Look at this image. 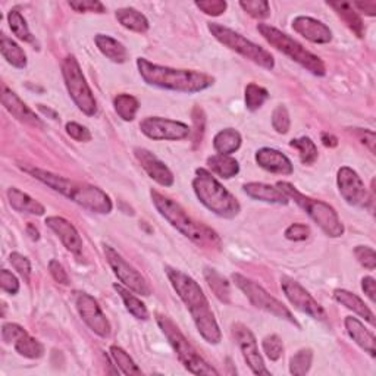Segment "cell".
Segmentation results:
<instances>
[{"label": "cell", "mask_w": 376, "mask_h": 376, "mask_svg": "<svg viewBox=\"0 0 376 376\" xmlns=\"http://www.w3.org/2000/svg\"><path fill=\"white\" fill-rule=\"evenodd\" d=\"M165 272L172 288L177 291L178 297L182 300L188 311H190L198 334L203 336L206 343L219 344L222 340V334L202 287L191 277H188L187 273L178 269L166 266Z\"/></svg>", "instance_id": "1"}, {"label": "cell", "mask_w": 376, "mask_h": 376, "mask_svg": "<svg viewBox=\"0 0 376 376\" xmlns=\"http://www.w3.org/2000/svg\"><path fill=\"white\" fill-rule=\"evenodd\" d=\"M22 171L87 210L100 213V215H108L114 209L110 197L103 190H100L99 187L72 181L69 178L60 177L58 173L35 166H22Z\"/></svg>", "instance_id": "2"}, {"label": "cell", "mask_w": 376, "mask_h": 376, "mask_svg": "<svg viewBox=\"0 0 376 376\" xmlns=\"http://www.w3.org/2000/svg\"><path fill=\"white\" fill-rule=\"evenodd\" d=\"M137 68H139L144 83L172 92L198 93L209 89L215 83V78L209 74L193 69H175L169 67H162L152 64V62L144 58L137 59Z\"/></svg>", "instance_id": "3"}, {"label": "cell", "mask_w": 376, "mask_h": 376, "mask_svg": "<svg viewBox=\"0 0 376 376\" xmlns=\"http://www.w3.org/2000/svg\"><path fill=\"white\" fill-rule=\"evenodd\" d=\"M150 197H152V202L160 215L164 216L175 230L187 237L188 240H191L194 244L202 248H221L222 240L218 232L209 228L207 225L194 221L177 202H173L172 198L160 194L156 190L150 191Z\"/></svg>", "instance_id": "4"}, {"label": "cell", "mask_w": 376, "mask_h": 376, "mask_svg": "<svg viewBox=\"0 0 376 376\" xmlns=\"http://www.w3.org/2000/svg\"><path fill=\"white\" fill-rule=\"evenodd\" d=\"M193 188L200 203L221 218L232 219L241 210L238 200L206 169L196 171Z\"/></svg>", "instance_id": "5"}, {"label": "cell", "mask_w": 376, "mask_h": 376, "mask_svg": "<svg viewBox=\"0 0 376 376\" xmlns=\"http://www.w3.org/2000/svg\"><path fill=\"white\" fill-rule=\"evenodd\" d=\"M277 187L288 198L294 200V202L307 213L310 219L315 222L318 227L328 237L338 238L344 234V231H345L344 225H343L341 219L338 218V213L335 212V209L331 205L322 202V200H316V198H311V197L302 194L290 182L280 181L277 184Z\"/></svg>", "instance_id": "6"}, {"label": "cell", "mask_w": 376, "mask_h": 376, "mask_svg": "<svg viewBox=\"0 0 376 376\" xmlns=\"http://www.w3.org/2000/svg\"><path fill=\"white\" fill-rule=\"evenodd\" d=\"M257 31L262 34L263 39H265L271 46H273L280 52L287 55L298 65L306 68L313 75H318V77H323L327 74V67H325L323 60L316 56L315 53L309 52V50L296 42L293 37L280 31L278 28L272 27L268 24H257Z\"/></svg>", "instance_id": "7"}, {"label": "cell", "mask_w": 376, "mask_h": 376, "mask_svg": "<svg viewBox=\"0 0 376 376\" xmlns=\"http://www.w3.org/2000/svg\"><path fill=\"white\" fill-rule=\"evenodd\" d=\"M159 328L165 334L166 340L169 341L173 352L177 353L178 360L182 363L184 368L194 375H219V372L212 368L209 363L197 353V350L188 343L184 334L168 316L157 315L156 316Z\"/></svg>", "instance_id": "8"}, {"label": "cell", "mask_w": 376, "mask_h": 376, "mask_svg": "<svg viewBox=\"0 0 376 376\" xmlns=\"http://www.w3.org/2000/svg\"><path fill=\"white\" fill-rule=\"evenodd\" d=\"M207 28L221 44L227 46L228 49L234 50V52L237 53H240L241 56H244L248 60H252L253 64L262 68L269 69V71L273 69L275 59L266 49H263L259 44L250 42L244 35L235 33L234 30L228 27H223V25L218 22H209Z\"/></svg>", "instance_id": "9"}, {"label": "cell", "mask_w": 376, "mask_h": 376, "mask_svg": "<svg viewBox=\"0 0 376 376\" xmlns=\"http://www.w3.org/2000/svg\"><path fill=\"white\" fill-rule=\"evenodd\" d=\"M62 75L67 85V90L77 108L87 117H94L97 112V102L94 94L87 84L78 60L74 56H67L62 64Z\"/></svg>", "instance_id": "10"}, {"label": "cell", "mask_w": 376, "mask_h": 376, "mask_svg": "<svg viewBox=\"0 0 376 376\" xmlns=\"http://www.w3.org/2000/svg\"><path fill=\"white\" fill-rule=\"evenodd\" d=\"M232 281L246 294V297L250 300V303H252L255 307L266 313H271V315H273L275 318L285 319L290 323L296 325L297 328H300V323L293 316L291 310L287 306H284L278 298L271 296L265 288L260 287L255 281L243 277V275L240 273H232Z\"/></svg>", "instance_id": "11"}, {"label": "cell", "mask_w": 376, "mask_h": 376, "mask_svg": "<svg viewBox=\"0 0 376 376\" xmlns=\"http://www.w3.org/2000/svg\"><path fill=\"white\" fill-rule=\"evenodd\" d=\"M103 252H105L109 266L112 268V271H114V273L117 275V278L121 281L122 285H125L128 290H131L133 293L139 296L148 297L150 294H152V287L148 285V282L146 281L143 275L133 265H130V263L125 260L114 247L105 244Z\"/></svg>", "instance_id": "12"}, {"label": "cell", "mask_w": 376, "mask_h": 376, "mask_svg": "<svg viewBox=\"0 0 376 376\" xmlns=\"http://www.w3.org/2000/svg\"><path fill=\"white\" fill-rule=\"evenodd\" d=\"M142 133L148 139L156 142H180L190 137L191 128L184 122L165 119L159 117H148L140 122Z\"/></svg>", "instance_id": "13"}, {"label": "cell", "mask_w": 376, "mask_h": 376, "mask_svg": "<svg viewBox=\"0 0 376 376\" xmlns=\"http://www.w3.org/2000/svg\"><path fill=\"white\" fill-rule=\"evenodd\" d=\"M281 288L285 297L288 298V302H290L297 310L306 313V315L316 321L327 319V313H325L323 307L311 297V294L306 290V288H303L297 281L288 277H282Z\"/></svg>", "instance_id": "14"}, {"label": "cell", "mask_w": 376, "mask_h": 376, "mask_svg": "<svg viewBox=\"0 0 376 376\" xmlns=\"http://www.w3.org/2000/svg\"><path fill=\"white\" fill-rule=\"evenodd\" d=\"M75 306H77L84 323L94 334L102 338H108L110 335V323L94 297L87 293H77L75 294Z\"/></svg>", "instance_id": "15"}, {"label": "cell", "mask_w": 376, "mask_h": 376, "mask_svg": "<svg viewBox=\"0 0 376 376\" xmlns=\"http://www.w3.org/2000/svg\"><path fill=\"white\" fill-rule=\"evenodd\" d=\"M336 184L340 194L348 205L365 207L370 202L368 188L354 169L348 166L340 168L336 173Z\"/></svg>", "instance_id": "16"}, {"label": "cell", "mask_w": 376, "mask_h": 376, "mask_svg": "<svg viewBox=\"0 0 376 376\" xmlns=\"http://www.w3.org/2000/svg\"><path fill=\"white\" fill-rule=\"evenodd\" d=\"M232 335L235 338V341L240 347L243 357L248 368L252 369L255 375H271V372L266 369L265 361H263L262 354L259 353V347L257 341L253 335V332L250 331L246 325L243 323H235L232 327Z\"/></svg>", "instance_id": "17"}, {"label": "cell", "mask_w": 376, "mask_h": 376, "mask_svg": "<svg viewBox=\"0 0 376 376\" xmlns=\"http://www.w3.org/2000/svg\"><path fill=\"white\" fill-rule=\"evenodd\" d=\"M134 155H135V159L139 160L142 168L153 181H156L162 187L173 185V181H175L173 173L164 164V162L159 160L152 152H150V150L137 147L134 148Z\"/></svg>", "instance_id": "18"}, {"label": "cell", "mask_w": 376, "mask_h": 376, "mask_svg": "<svg viewBox=\"0 0 376 376\" xmlns=\"http://www.w3.org/2000/svg\"><path fill=\"white\" fill-rule=\"evenodd\" d=\"M293 30L306 40L316 44H327L332 40V31L327 24L310 17H297L293 21Z\"/></svg>", "instance_id": "19"}, {"label": "cell", "mask_w": 376, "mask_h": 376, "mask_svg": "<svg viewBox=\"0 0 376 376\" xmlns=\"http://www.w3.org/2000/svg\"><path fill=\"white\" fill-rule=\"evenodd\" d=\"M46 225L59 237L62 244H64L71 253L74 255L81 253L83 240L77 228H75L69 221L62 216H49L46 218Z\"/></svg>", "instance_id": "20"}, {"label": "cell", "mask_w": 376, "mask_h": 376, "mask_svg": "<svg viewBox=\"0 0 376 376\" xmlns=\"http://www.w3.org/2000/svg\"><path fill=\"white\" fill-rule=\"evenodd\" d=\"M2 105L9 112L12 117H15L18 121L33 125L35 128H43L44 123L43 121L35 115V112L31 110L27 105H25L22 100L18 97L12 90H9L6 85L2 89Z\"/></svg>", "instance_id": "21"}, {"label": "cell", "mask_w": 376, "mask_h": 376, "mask_svg": "<svg viewBox=\"0 0 376 376\" xmlns=\"http://www.w3.org/2000/svg\"><path fill=\"white\" fill-rule=\"evenodd\" d=\"M256 162L260 168L272 173L291 175L294 172L291 160L284 153H281L280 150H275L271 147H263L257 150Z\"/></svg>", "instance_id": "22"}, {"label": "cell", "mask_w": 376, "mask_h": 376, "mask_svg": "<svg viewBox=\"0 0 376 376\" xmlns=\"http://www.w3.org/2000/svg\"><path fill=\"white\" fill-rule=\"evenodd\" d=\"M344 325L345 330L350 335V338L361 348L365 350L366 353H369L372 357L376 356V340L375 335L365 328V325H363L357 318L353 316H347L344 319Z\"/></svg>", "instance_id": "23"}, {"label": "cell", "mask_w": 376, "mask_h": 376, "mask_svg": "<svg viewBox=\"0 0 376 376\" xmlns=\"http://www.w3.org/2000/svg\"><path fill=\"white\" fill-rule=\"evenodd\" d=\"M244 193L255 200H260V202H266L272 205H288V197L280 190L278 187H272L268 184L262 182H248L244 185Z\"/></svg>", "instance_id": "24"}, {"label": "cell", "mask_w": 376, "mask_h": 376, "mask_svg": "<svg viewBox=\"0 0 376 376\" xmlns=\"http://www.w3.org/2000/svg\"><path fill=\"white\" fill-rule=\"evenodd\" d=\"M6 194H8V200L12 209L17 212L30 213V215H35V216H43L46 213V209L40 202H37V200H34L27 193L21 191L17 187L8 188Z\"/></svg>", "instance_id": "25"}, {"label": "cell", "mask_w": 376, "mask_h": 376, "mask_svg": "<svg viewBox=\"0 0 376 376\" xmlns=\"http://www.w3.org/2000/svg\"><path fill=\"white\" fill-rule=\"evenodd\" d=\"M94 43L103 56L110 59L115 64H123L128 59V50L121 42L106 34H97Z\"/></svg>", "instance_id": "26"}, {"label": "cell", "mask_w": 376, "mask_h": 376, "mask_svg": "<svg viewBox=\"0 0 376 376\" xmlns=\"http://www.w3.org/2000/svg\"><path fill=\"white\" fill-rule=\"evenodd\" d=\"M334 298L340 305L345 306L348 310H353L356 315L368 321L370 325H375L373 311L365 305V302H363L359 296L350 293L347 290H343V288H338V290L334 291Z\"/></svg>", "instance_id": "27"}, {"label": "cell", "mask_w": 376, "mask_h": 376, "mask_svg": "<svg viewBox=\"0 0 376 376\" xmlns=\"http://www.w3.org/2000/svg\"><path fill=\"white\" fill-rule=\"evenodd\" d=\"M328 6L335 10V14L343 19L347 27L352 30L357 37L365 34V24H363L359 12L348 2H328Z\"/></svg>", "instance_id": "28"}, {"label": "cell", "mask_w": 376, "mask_h": 376, "mask_svg": "<svg viewBox=\"0 0 376 376\" xmlns=\"http://www.w3.org/2000/svg\"><path fill=\"white\" fill-rule=\"evenodd\" d=\"M115 15L122 27L130 31L144 34L150 28L148 19L142 14L140 10H137L134 8H121L117 10Z\"/></svg>", "instance_id": "29"}, {"label": "cell", "mask_w": 376, "mask_h": 376, "mask_svg": "<svg viewBox=\"0 0 376 376\" xmlns=\"http://www.w3.org/2000/svg\"><path fill=\"white\" fill-rule=\"evenodd\" d=\"M241 134L234 128H225L219 131L213 139V147L218 155H232L241 147Z\"/></svg>", "instance_id": "30"}, {"label": "cell", "mask_w": 376, "mask_h": 376, "mask_svg": "<svg viewBox=\"0 0 376 376\" xmlns=\"http://www.w3.org/2000/svg\"><path fill=\"white\" fill-rule=\"evenodd\" d=\"M0 52H2V56L6 59L8 64L14 68L24 69L27 67V55H25L22 47L5 34L0 37Z\"/></svg>", "instance_id": "31"}, {"label": "cell", "mask_w": 376, "mask_h": 376, "mask_svg": "<svg viewBox=\"0 0 376 376\" xmlns=\"http://www.w3.org/2000/svg\"><path fill=\"white\" fill-rule=\"evenodd\" d=\"M205 278H206V282L212 290V293L215 294V297L219 300V302H222L225 305H230L231 303V288H230V282L227 281V278H223L218 271L210 269V268L205 269Z\"/></svg>", "instance_id": "32"}, {"label": "cell", "mask_w": 376, "mask_h": 376, "mask_svg": "<svg viewBox=\"0 0 376 376\" xmlns=\"http://www.w3.org/2000/svg\"><path fill=\"white\" fill-rule=\"evenodd\" d=\"M207 166L212 169V172H215L221 178H225V180H230L240 172V165H238V162L230 155L210 156L207 159Z\"/></svg>", "instance_id": "33"}, {"label": "cell", "mask_w": 376, "mask_h": 376, "mask_svg": "<svg viewBox=\"0 0 376 376\" xmlns=\"http://www.w3.org/2000/svg\"><path fill=\"white\" fill-rule=\"evenodd\" d=\"M114 290L119 294L125 307H127V310L135 319H140V321L148 319V310H147L146 305L142 302L139 297L131 294V290H128V288H123L119 284H114Z\"/></svg>", "instance_id": "34"}, {"label": "cell", "mask_w": 376, "mask_h": 376, "mask_svg": "<svg viewBox=\"0 0 376 376\" xmlns=\"http://www.w3.org/2000/svg\"><path fill=\"white\" fill-rule=\"evenodd\" d=\"M14 347L19 356L27 359H40L44 354V345L40 341H37L35 338H33L27 331L19 338H17Z\"/></svg>", "instance_id": "35"}, {"label": "cell", "mask_w": 376, "mask_h": 376, "mask_svg": "<svg viewBox=\"0 0 376 376\" xmlns=\"http://www.w3.org/2000/svg\"><path fill=\"white\" fill-rule=\"evenodd\" d=\"M114 108L122 121L131 122L134 121L137 112L140 109V103L134 96L122 93L114 99Z\"/></svg>", "instance_id": "36"}, {"label": "cell", "mask_w": 376, "mask_h": 376, "mask_svg": "<svg viewBox=\"0 0 376 376\" xmlns=\"http://www.w3.org/2000/svg\"><path fill=\"white\" fill-rule=\"evenodd\" d=\"M8 22H9V27H10L12 33H14L21 42L31 43V44L35 43V39H34V35L31 34V31L28 28L27 21L24 19V17L21 15L19 10H17V9L9 10Z\"/></svg>", "instance_id": "37"}, {"label": "cell", "mask_w": 376, "mask_h": 376, "mask_svg": "<svg viewBox=\"0 0 376 376\" xmlns=\"http://www.w3.org/2000/svg\"><path fill=\"white\" fill-rule=\"evenodd\" d=\"M109 353L112 360L115 361V365L121 369L123 375H142V369L135 365V361L130 357V354L125 352L123 348L118 345H112L109 348Z\"/></svg>", "instance_id": "38"}, {"label": "cell", "mask_w": 376, "mask_h": 376, "mask_svg": "<svg viewBox=\"0 0 376 376\" xmlns=\"http://www.w3.org/2000/svg\"><path fill=\"white\" fill-rule=\"evenodd\" d=\"M290 146L298 152L300 160L305 165H313L318 160V147L309 137H302V139H296L290 142Z\"/></svg>", "instance_id": "39"}, {"label": "cell", "mask_w": 376, "mask_h": 376, "mask_svg": "<svg viewBox=\"0 0 376 376\" xmlns=\"http://www.w3.org/2000/svg\"><path fill=\"white\" fill-rule=\"evenodd\" d=\"M313 361V352L310 348H303L297 352L290 360V373L294 376H303L306 375Z\"/></svg>", "instance_id": "40"}, {"label": "cell", "mask_w": 376, "mask_h": 376, "mask_svg": "<svg viewBox=\"0 0 376 376\" xmlns=\"http://www.w3.org/2000/svg\"><path fill=\"white\" fill-rule=\"evenodd\" d=\"M269 99V93L266 89L257 84H248L246 87V106L248 110H257L263 106V103Z\"/></svg>", "instance_id": "41"}, {"label": "cell", "mask_w": 376, "mask_h": 376, "mask_svg": "<svg viewBox=\"0 0 376 376\" xmlns=\"http://www.w3.org/2000/svg\"><path fill=\"white\" fill-rule=\"evenodd\" d=\"M240 6L250 17L256 19H266L271 17V6L266 0H243Z\"/></svg>", "instance_id": "42"}, {"label": "cell", "mask_w": 376, "mask_h": 376, "mask_svg": "<svg viewBox=\"0 0 376 376\" xmlns=\"http://www.w3.org/2000/svg\"><path fill=\"white\" fill-rule=\"evenodd\" d=\"M191 117H193V130H191L190 135H191L194 148H197V146L203 140V134H205V128H206V115H205L202 108L196 106L193 109Z\"/></svg>", "instance_id": "43"}, {"label": "cell", "mask_w": 376, "mask_h": 376, "mask_svg": "<svg viewBox=\"0 0 376 376\" xmlns=\"http://www.w3.org/2000/svg\"><path fill=\"white\" fill-rule=\"evenodd\" d=\"M262 347H263V352H265V354L268 356L269 360L277 361L282 357L284 344L278 335L272 334V335L265 336V340H263V343H262Z\"/></svg>", "instance_id": "44"}, {"label": "cell", "mask_w": 376, "mask_h": 376, "mask_svg": "<svg viewBox=\"0 0 376 376\" xmlns=\"http://www.w3.org/2000/svg\"><path fill=\"white\" fill-rule=\"evenodd\" d=\"M272 127L278 134H287L288 131H290L291 119H290V114H288L285 106L280 105V106L275 108L273 114H272Z\"/></svg>", "instance_id": "45"}, {"label": "cell", "mask_w": 376, "mask_h": 376, "mask_svg": "<svg viewBox=\"0 0 376 376\" xmlns=\"http://www.w3.org/2000/svg\"><path fill=\"white\" fill-rule=\"evenodd\" d=\"M71 9L80 14H85V12H93V14H105L106 8L99 0H71L69 2Z\"/></svg>", "instance_id": "46"}, {"label": "cell", "mask_w": 376, "mask_h": 376, "mask_svg": "<svg viewBox=\"0 0 376 376\" xmlns=\"http://www.w3.org/2000/svg\"><path fill=\"white\" fill-rule=\"evenodd\" d=\"M354 256L363 268H366L368 271H375L376 253H375L373 248L366 247V246H357L354 248Z\"/></svg>", "instance_id": "47"}, {"label": "cell", "mask_w": 376, "mask_h": 376, "mask_svg": "<svg viewBox=\"0 0 376 376\" xmlns=\"http://www.w3.org/2000/svg\"><path fill=\"white\" fill-rule=\"evenodd\" d=\"M196 6L206 15L219 17L227 10L228 3L225 0H200V2H196Z\"/></svg>", "instance_id": "48"}, {"label": "cell", "mask_w": 376, "mask_h": 376, "mask_svg": "<svg viewBox=\"0 0 376 376\" xmlns=\"http://www.w3.org/2000/svg\"><path fill=\"white\" fill-rule=\"evenodd\" d=\"M9 263L12 265V268H14L25 281H27V282L30 281V277H31V263H30V260L27 257L19 255V253H10Z\"/></svg>", "instance_id": "49"}, {"label": "cell", "mask_w": 376, "mask_h": 376, "mask_svg": "<svg viewBox=\"0 0 376 376\" xmlns=\"http://www.w3.org/2000/svg\"><path fill=\"white\" fill-rule=\"evenodd\" d=\"M0 287L8 294L15 296L19 293V281L14 273L8 269L0 271Z\"/></svg>", "instance_id": "50"}, {"label": "cell", "mask_w": 376, "mask_h": 376, "mask_svg": "<svg viewBox=\"0 0 376 376\" xmlns=\"http://www.w3.org/2000/svg\"><path fill=\"white\" fill-rule=\"evenodd\" d=\"M310 235V228L306 223H291L285 230V238L290 241H305Z\"/></svg>", "instance_id": "51"}, {"label": "cell", "mask_w": 376, "mask_h": 376, "mask_svg": "<svg viewBox=\"0 0 376 376\" xmlns=\"http://www.w3.org/2000/svg\"><path fill=\"white\" fill-rule=\"evenodd\" d=\"M65 128H67L68 135L75 142L87 143L92 140V133L89 131V128H85L84 125H80L77 122H68Z\"/></svg>", "instance_id": "52"}, {"label": "cell", "mask_w": 376, "mask_h": 376, "mask_svg": "<svg viewBox=\"0 0 376 376\" xmlns=\"http://www.w3.org/2000/svg\"><path fill=\"white\" fill-rule=\"evenodd\" d=\"M25 330L18 323H5L2 327V340L5 344L15 343L17 338H19Z\"/></svg>", "instance_id": "53"}, {"label": "cell", "mask_w": 376, "mask_h": 376, "mask_svg": "<svg viewBox=\"0 0 376 376\" xmlns=\"http://www.w3.org/2000/svg\"><path fill=\"white\" fill-rule=\"evenodd\" d=\"M49 272L52 275V278L62 285H68L69 284V277L65 271V268L60 265V263L55 259H52L49 262Z\"/></svg>", "instance_id": "54"}, {"label": "cell", "mask_w": 376, "mask_h": 376, "mask_svg": "<svg viewBox=\"0 0 376 376\" xmlns=\"http://www.w3.org/2000/svg\"><path fill=\"white\" fill-rule=\"evenodd\" d=\"M356 135H357V139L360 140V143L368 146V148L370 150V153L375 155V143H376L375 133L370 131V130H359V128H356Z\"/></svg>", "instance_id": "55"}, {"label": "cell", "mask_w": 376, "mask_h": 376, "mask_svg": "<svg viewBox=\"0 0 376 376\" xmlns=\"http://www.w3.org/2000/svg\"><path fill=\"white\" fill-rule=\"evenodd\" d=\"M357 12H363V14L368 17H375L376 15V2L375 0H369V2H354L352 3Z\"/></svg>", "instance_id": "56"}, {"label": "cell", "mask_w": 376, "mask_h": 376, "mask_svg": "<svg viewBox=\"0 0 376 376\" xmlns=\"http://www.w3.org/2000/svg\"><path fill=\"white\" fill-rule=\"evenodd\" d=\"M361 288L365 294L369 297L372 303H375V294H376V284L372 277H365L361 280Z\"/></svg>", "instance_id": "57"}, {"label": "cell", "mask_w": 376, "mask_h": 376, "mask_svg": "<svg viewBox=\"0 0 376 376\" xmlns=\"http://www.w3.org/2000/svg\"><path fill=\"white\" fill-rule=\"evenodd\" d=\"M321 140H322V144H323L325 147L332 148V147H336V146H338V139H336L335 135H332V134H330V133H322Z\"/></svg>", "instance_id": "58"}, {"label": "cell", "mask_w": 376, "mask_h": 376, "mask_svg": "<svg viewBox=\"0 0 376 376\" xmlns=\"http://www.w3.org/2000/svg\"><path fill=\"white\" fill-rule=\"evenodd\" d=\"M27 234L30 235V238L33 241L40 240V232H39V230L35 228V225H33V223L27 225Z\"/></svg>", "instance_id": "59"}, {"label": "cell", "mask_w": 376, "mask_h": 376, "mask_svg": "<svg viewBox=\"0 0 376 376\" xmlns=\"http://www.w3.org/2000/svg\"><path fill=\"white\" fill-rule=\"evenodd\" d=\"M37 108H39V110H40V112H43L44 115H49V117L52 118V119H58V114H56L55 110L49 109V108H44V105H39V106H37Z\"/></svg>", "instance_id": "60"}]
</instances>
